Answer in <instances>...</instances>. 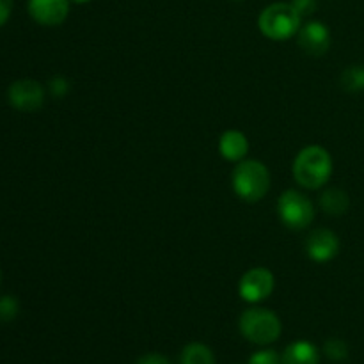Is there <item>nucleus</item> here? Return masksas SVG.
<instances>
[{
    "label": "nucleus",
    "mask_w": 364,
    "mask_h": 364,
    "mask_svg": "<svg viewBox=\"0 0 364 364\" xmlns=\"http://www.w3.org/2000/svg\"><path fill=\"white\" fill-rule=\"evenodd\" d=\"M291 174L301 187L318 191L333 176V156L318 144L306 146L295 155Z\"/></svg>",
    "instance_id": "f257e3e1"
},
{
    "label": "nucleus",
    "mask_w": 364,
    "mask_h": 364,
    "mask_svg": "<svg viewBox=\"0 0 364 364\" xmlns=\"http://www.w3.org/2000/svg\"><path fill=\"white\" fill-rule=\"evenodd\" d=\"M233 192L245 203H258L270 191V171L259 160H242L231 173Z\"/></svg>",
    "instance_id": "f03ea898"
},
{
    "label": "nucleus",
    "mask_w": 364,
    "mask_h": 364,
    "mask_svg": "<svg viewBox=\"0 0 364 364\" xmlns=\"http://www.w3.org/2000/svg\"><path fill=\"white\" fill-rule=\"evenodd\" d=\"M238 329L245 340L263 347V345H270L279 340L283 323L272 309L252 306L240 315Z\"/></svg>",
    "instance_id": "7ed1b4c3"
},
{
    "label": "nucleus",
    "mask_w": 364,
    "mask_h": 364,
    "mask_svg": "<svg viewBox=\"0 0 364 364\" xmlns=\"http://www.w3.org/2000/svg\"><path fill=\"white\" fill-rule=\"evenodd\" d=\"M302 18L290 2H276L259 13L258 27L265 38L272 41H287L297 36Z\"/></svg>",
    "instance_id": "20e7f679"
},
{
    "label": "nucleus",
    "mask_w": 364,
    "mask_h": 364,
    "mask_svg": "<svg viewBox=\"0 0 364 364\" xmlns=\"http://www.w3.org/2000/svg\"><path fill=\"white\" fill-rule=\"evenodd\" d=\"M276 210L283 226L294 231L306 230L315 219V206H313L311 199L295 188L284 191L277 198Z\"/></svg>",
    "instance_id": "39448f33"
},
{
    "label": "nucleus",
    "mask_w": 364,
    "mask_h": 364,
    "mask_svg": "<svg viewBox=\"0 0 364 364\" xmlns=\"http://www.w3.org/2000/svg\"><path fill=\"white\" fill-rule=\"evenodd\" d=\"M276 288V277L265 267H252L238 283V295L247 304H258L269 299Z\"/></svg>",
    "instance_id": "423d86ee"
},
{
    "label": "nucleus",
    "mask_w": 364,
    "mask_h": 364,
    "mask_svg": "<svg viewBox=\"0 0 364 364\" xmlns=\"http://www.w3.org/2000/svg\"><path fill=\"white\" fill-rule=\"evenodd\" d=\"M7 100L20 112H36L45 103V87L34 78H20L9 85Z\"/></svg>",
    "instance_id": "0eeeda50"
},
{
    "label": "nucleus",
    "mask_w": 364,
    "mask_h": 364,
    "mask_svg": "<svg viewBox=\"0 0 364 364\" xmlns=\"http://www.w3.org/2000/svg\"><path fill=\"white\" fill-rule=\"evenodd\" d=\"M340 237L333 230L316 228L308 235L304 242V251L308 258L315 263H327L340 255Z\"/></svg>",
    "instance_id": "6e6552de"
},
{
    "label": "nucleus",
    "mask_w": 364,
    "mask_h": 364,
    "mask_svg": "<svg viewBox=\"0 0 364 364\" xmlns=\"http://www.w3.org/2000/svg\"><path fill=\"white\" fill-rule=\"evenodd\" d=\"M297 43L308 55L322 57L331 48V31L318 20H309L301 25L297 32Z\"/></svg>",
    "instance_id": "1a4fd4ad"
},
{
    "label": "nucleus",
    "mask_w": 364,
    "mask_h": 364,
    "mask_svg": "<svg viewBox=\"0 0 364 364\" xmlns=\"http://www.w3.org/2000/svg\"><path fill=\"white\" fill-rule=\"evenodd\" d=\"M27 11L36 23L57 27L70 14V0H28Z\"/></svg>",
    "instance_id": "9d476101"
},
{
    "label": "nucleus",
    "mask_w": 364,
    "mask_h": 364,
    "mask_svg": "<svg viewBox=\"0 0 364 364\" xmlns=\"http://www.w3.org/2000/svg\"><path fill=\"white\" fill-rule=\"evenodd\" d=\"M219 153L228 162H242L249 153V139L240 130H226L219 139Z\"/></svg>",
    "instance_id": "9b49d317"
},
{
    "label": "nucleus",
    "mask_w": 364,
    "mask_h": 364,
    "mask_svg": "<svg viewBox=\"0 0 364 364\" xmlns=\"http://www.w3.org/2000/svg\"><path fill=\"white\" fill-rule=\"evenodd\" d=\"M281 359H283V364H318L320 352L309 341L299 340L284 348Z\"/></svg>",
    "instance_id": "f8f14e48"
},
{
    "label": "nucleus",
    "mask_w": 364,
    "mask_h": 364,
    "mask_svg": "<svg viewBox=\"0 0 364 364\" xmlns=\"http://www.w3.org/2000/svg\"><path fill=\"white\" fill-rule=\"evenodd\" d=\"M318 205L327 215L340 217L345 215V213L348 212V208H350V198H348V194L343 188L331 187L326 188V191L320 194Z\"/></svg>",
    "instance_id": "ddd939ff"
},
{
    "label": "nucleus",
    "mask_w": 364,
    "mask_h": 364,
    "mask_svg": "<svg viewBox=\"0 0 364 364\" xmlns=\"http://www.w3.org/2000/svg\"><path fill=\"white\" fill-rule=\"evenodd\" d=\"M181 364H215V355L205 343H188L181 352Z\"/></svg>",
    "instance_id": "4468645a"
},
{
    "label": "nucleus",
    "mask_w": 364,
    "mask_h": 364,
    "mask_svg": "<svg viewBox=\"0 0 364 364\" xmlns=\"http://www.w3.org/2000/svg\"><path fill=\"white\" fill-rule=\"evenodd\" d=\"M340 85L347 92L364 91V66L363 64H352L347 66L340 75Z\"/></svg>",
    "instance_id": "2eb2a0df"
},
{
    "label": "nucleus",
    "mask_w": 364,
    "mask_h": 364,
    "mask_svg": "<svg viewBox=\"0 0 364 364\" xmlns=\"http://www.w3.org/2000/svg\"><path fill=\"white\" fill-rule=\"evenodd\" d=\"M323 352L331 361H345L348 358V347L340 338H331L323 345Z\"/></svg>",
    "instance_id": "dca6fc26"
},
{
    "label": "nucleus",
    "mask_w": 364,
    "mask_h": 364,
    "mask_svg": "<svg viewBox=\"0 0 364 364\" xmlns=\"http://www.w3.org/2000/svg\"><path fill=\"white\" fill-rule=\"evenodd\" d=\"M20 313V304L18 299L13 295H4L0 297V322H11Z\"/></svg>",
    "instance_id": "f3484780"
},
{
    "label": "nucleus",
    "mask_w": 364,
    "mask_h": 364,
    "mask_svg": "<svg viewBox=\"0 0 364 364\" xmlns=\"http://www.w3.org/2000/svg\"><path fill=\"white\" fill-rule=\"evenodd\" d=\"M71 84L66 77L63 75H55L48 80V92L53 96V98H64V96L70 92Z\"/></svg>",
    "instance_id": "a211bd4d"
},
{
    "label": "nucleus",
    "mask_w": 364,
    "mask_h": 364,
    "mask_svg": "<svg viewBox=\"0 0 364 364\" xmlns=\"http://www.w3.org/2000/svg\"><path fill=\"white\" fill-rule=\"evenodd\" d=\"M247 364H283V359H281V355L276 350L265 348V350L255 352Z\"/></svg>",
    "instance_id": "6ab92c4d"
},
{
    "label": "nucleus",
    "mask_w": 364,
    "mask_h": 364,
    "mask_svg": "<svg viewBox=\"0 0 364 364\" xmlns=\"http://www.w3.org/2000/svg\"><path fill=\"white\" fill-rule=\"evenodd\" d=\"M294 9L301 14V18H308L318 9V0H290Z\"/></svg>",
    "instance_id": "aec40b11"
},
{
    "label": "nucleus",
    "mask_w": 364,
    "mask_h": 364,
    "mask_svg": "<svg viewBox=\"0 0 364 364\" xmlns=\"http://www.w3.org/2000/svg\"><path fill=\"white\" fill-rule=\"evenodd\" d=\"M135 364H171V361L166 358V355L151 352V354H146L142 355V358H139Z\"/></svg>",
    "instance_id": "412c9836"
},
{
    "label": "nucleus",
    "mask_w": 364,
    "mask_h": 364,
    "mask_svg": "<svg viewBox=\"0 0 364 364\" xmlns=\"http://www.w3.org/2000/svg\"><path fill=\"white\" fill-rule=\"evenodd\" d=\"M11 13H13V0H0V27L6 25Z\"/></svg>",
    "instance_id": "4be33fe9"
},
{
    "label": "nucleus",
    "mask_w": 364,
    "mask_h": 364,
    "mask_svg": "<svg viewBox=\"0 0 364 364\" xmlns=\"http://www.w3.org/2000/svg\"><path fill=\"white\" fill-rule=\"evenodd\" d=\"M70 2H73V4H87V2H91V0H70Z\"/></svg>",
    "instance_id": "5701e85b"
},
{
    "label": "nucleus",
    "mask_w": 364,
    "mask_h": 364,
    "mask_svg": "<svg viewBox=\"0 0 364 364\" xmlns=\"http://www.w3.org/2000/svg\"><path fill=\"white\" fill-rule=\"evenodd\" d=\"M0 284H2V270H0Z\"/></svg>",
    "instance_id": "b1692460"
}]
</instances>
